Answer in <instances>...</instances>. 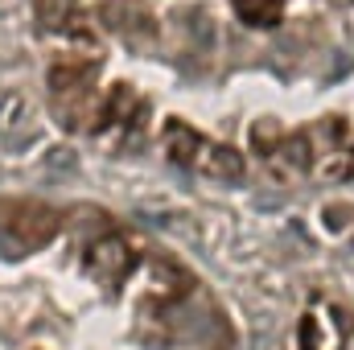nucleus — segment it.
<instances>
[{"instance_id":"f257e3e1","label":"nucleus","mask_w":354,"mask_h":350,"mask_svg":"<svg viewBox=\"0 0 354 350\" xmlns=\"http://www.w3.org/2000/svg\"><path fill=\"white\" fill-rule=\"evenodd\" d=\"M128 268H132V252H128L120 239H103V243L91 252V272L103 276V280H120Z\"/></svg>"},{"instance_id":"f03ea898","label":"nucleus","mask_w":354,"mask_h":350,"mask_svg":"<svg viewBox=\"0 0 354 350\" xmlns=\"http://www.w3.org/2000/svg\"><path fill=\"white\" fill-rule=\"evenodd\" d=\"M165 145H169V153H174L177 165H198V136L185 128V124H169L165 128Z\"/></svg>"},{"instance_id":"7ed1b4c3","label":"nucleus","mask_w":354,"mask_h":350,"mask_svg":"<svg viewBox=\"0 0 354 350\" xmlns=\"http://www.w3.org/2000/svg\"><path fill=\"white\" fill-rule=\"evenodd\" d=\"M198 165H202V169H210V174H218V177H231V181H239V177H243V161H239V153H231V149L198 153Z\"/></svg>"},{"instance_id":"20e7f679","label":"nucleus","mask_w":354,"mask_h":350,"mask_svg":"<svg viewBox=\"0 0 354 350\" xmlns=\"http://www.w3.org/2000/svg\"><path fill=\"white\" fill-rule=\"evenodd\" d=\"M346 214H351V206H330V227H342Z\"/></svg>"}]
</instances>
